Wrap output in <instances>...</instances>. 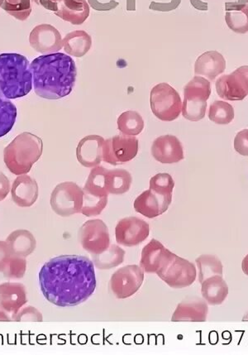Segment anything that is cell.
I'll use <instances>...</instances> for the list:
<instances>
[{"mask_svg":"<svg viewBox=\"0 0 248 355\" xmlns=\"http://www.w3.org/2000/svg\"><path fill=\"white\" fill-rule=\"evenodd\" d=\"M27 291L22 284H0V322H14L15 316L27 304Z\"/></svg>","mask_w":248,"mask_h":355,"instance_id":"4fadbf2b","label":"cell"},{"mask_svg":"<svg viewBox=\"0 0 248 355\" xmlns=\"http://www.w3.org/2000/svg\"><path fill=\"white\" fill-rule=\"evenodd\" d=\"M36 95L46 100H59L73 91L77 69L74 60L65 53L40 55L31 63Z\"/></svg>","mask_w":248,"mask_h":355,"instance_id":"7a4b0ae2","label":"cell"},{"mask_svg":"<svg viewBox=\"0 0 248 355\" xmlns=\"http://www.w3.org/2000/svg\"><path fill=\"white\" fill-rule=\"evenodd\" d=\"M170 205L161 199L155 192L148 190L136 198L135 211L149 219H153L168 211Z\"/></svg>","mask_w":248,"mask_h":355,"instance_id":"d4e9b609","label":"cell"},{"mask_svg":"<svg viewBox=\"0 0 248 355\" xmlns=\"http://www.w3.org/2000/svg\"><path fill=\"white\" fill-rule=\"evenodd\" d=\"M209 119L217 125H229L234 119L233 107L229 103L215 101L209 107Z\"/></svg>","mask_w":248,"mask_h":355,"instance_id":"e575fe53","label":"cell"},{"mask_svg":"<svg viewBox=\"0 0 248 355\" xmlns=\"http://www.w3.org/2000/svg\"><path fill=\"white\" fill-rule=\"evenodd\" d=\"M89 11L87 0H62L55 15L71 24L80 25L88 19Z\"/></svg>","mask_w":248,"mask_h":355,"instance_id":"603a6c76","label":"cell"},{"mask_svg":"<svg viewBox=\"0 0 248 355\" xmlns=\"http://www.w3.org/2000/svg\"><path fill=\"white\" fill-rule=\"evenodd\" d=\"M38 194L39 188L36 180L28 175H19L12 183V200L19 207H31L37 202Z\"/></svg>","mask_w":248,"mask_h":355,"instance_id":"ffe728a7","label":"cell"},{"mask_svg":"<svg viewBox=\"0 0 248 355\" xmlns=\"http://www.w3.org/2000/svg\"><path fill=\"white\" fill-rule=\"evenodd\" d=\"M211 95V81L202 76H195L184 88L185 99L181 110L184 118L192 122L203 119L206 114L207 101Z\"/></svg>","mask_w":248,"mask_h":355,"instance_id":"8992f818","label":"cell"},{"mask_svg":"<svg viewBox=\"0 0 248 355\" xmlns=\"http://www.w3.org/2000/svg\"><path fill=\"white\" fill-rule=\"evenodd\" d=\"M172 253L161 242L153 239L143 249L140 268L144 272L157 275Z\"/></svg>","mask_w":248,"mask_h":355,"instance_id":"44dd1931","label":"cell"},{"mask_svg":"<svg viewBox=\"0 0 248 355\" xmlns=\"http://www.w3.org/2000/svg\"><path fill=\"white\" fill-rule=\"evenodd\" d=\"M17 114L18 112L15 104L0 97V138L8 135L14 128Z\"/></svg>","mask_w":248,"mask_h":355,"instance_id":"836d02e7","label":"cell"},{"mask_svg":"<svg viewBox=\"0 0 248 355\" xmlns=\"http://www.w3.org/2000/svg\"><path fill=\"white\" fill-rule=\"evenodd\" d=\"M118 128L123 135L136 136L144 128V121L136 111H126L118 119Z\"/></svg>","mask_w":248,"mask_h":355,"instance_id":"d6a6232c","label":"cell"},{"mask_svg":"<svg viewBox=\"0 0 248 355\" xmlns=\"http://www.w3.org/2000/svg\"><path fill=\"white\" fill-rule=\"evenodd\" d=\"M81 246L88 253L100 254L110 246L108 226L101 220H91L81 226L78 232Z\"/></svg>","mask_w":248,"mask_h":355,"instance_id":"7c38bea8","label":"cell"},{"mask_svg":"<svg viewBox=\"0 0 248 355\" xmlns=\"http://www.w3.org/2000/svg\"><path fill=\"white\" fill-rule=\"evenodd\" d=\"M108 169L96 166L89 173L83 188L84 199L81 214L87 217L100 216L108 204L105 178Z\"/></svg>","mask_w":248,"mask_h":355,"instance_id":"5b68a950","label":"cell"},{"mask_svg":"<svg viewBox=\"0 0 248 355\" xmlns=\"http://www.w3.org/2000/svg\"><path fill=\"white\" fill-rule=\"evenodd\" d=\"M26 270H27V260L24 257L11 255L3 275L8 279H23Z\"/></svg>","mask_w":248,"mask_h":355,"instance_id":"8d00e7d4","label":"cell"},{"mask_svg":"<svg viewBox=\"0 0 248 355\" xmlns=\"http://www.w3.org/2000/svg\"><path fill=\"white\" fill-rule=\"evenodd\" d=\"M32 48L42 54L58 53L63 46L61 33L50 24H40L32 30L29 36Z\"/></svg>","mask_w":248,"mask_h":355,"instance_id":"2e32d148","label":"cell"},{"mask_svg":"<svg viewBox=\"0 0 248 355\" xmlns=\"http://www.w3.org/2000/svg\"><path fill=\"white\" fill-rule=\"evenodd\" d=\"M42 294L49 302L75 306L87 301L96 288L95 265L85 256L62 255L46 262L39 272Z\"/></svg>","mask_w":248,"mask_h":355,"instance_id":"6da1fadb","label":"cell"},{"mask_svg":"<svg viewBox=\"0 0 248 355\" xmlns=\"http://www.w3.org/2000/svg\"><path fill=\"white\" fill-rule=\"evenodd\" d=\"M11 189L10 180L3 173L0 172V202L7 198Z\"/></svg>","mask_w":248,"mask_h":355,"instance_id":"60d3db41","label":"cell"},{"mask_svg":"<svg viewBox=\"0 0 248 355\" xmlns=\"http://www.w3.org/2000/svg\"><path fill=\"white\" fill-rule=\"evenodd\" d=\"M157 275L170 288H184L194 284L197 269L190 261L172 253Z\"/></svg>","mask_w":248,"mask_h":355,"instance_id":"ba28073f","label":"cell"},{"mask_svg":"<svg viewBox=\"0 0 248 355\" xmlns=\"http://www.w3.org/2000/svg\"><path fill=\"white\" fill-rule=\"evenodd\" d=\"M226 69L224 55L216 51H209L200 55L195 64L196 76H203L209 80H215Z\"/></svg>","mask_w":248,"mask_h":355,"instance_id":"7402d4cb","label":"cell"},{"mask_svg":"<svg viewBox=\"0 0 248 355\" xmlns=\"http://www.w3.org/2000/svg\"><path fill=\"white\" fill-rule=\"evenodd\" d=\"M150 226L140 218L131 216L118 221L115 228V237L118 245L134 247L146 241Z\"/></svg>","mask_w":248,"mask_h":355,"instance_id":"9a60e30c","label":"cell"},{"mask_svg":"<svg viewBox=\"0 0 248 355\" xmlns=\"http://www.w3.org/2000/svg\"><path fill=\"white\" fill-rule=\"evenodd\" d=\"M42 150L44 144L39 137L31 132H23L4 148V164L17 176L27 174L40 159Z\"/></svg>","mask_w":248,"mask_h":355,"instance_id":"277c9868","label":"cell"},{"mask_svg":"<svg viewBox=\"0 0 248 355\" xmlns=\"http://www.w3.org/2000/svg\"><path fill=\"white\" fill-rule=\"evenodd\" d=\"M124 258H125V251L116 245H112L103 253L93 254L92 262L98 269L109 270L122 264Z\"/></svg>","mask_w":248,"mask_h":355,"instance_id":"f546056e","label":"cell"},{"mask_svg":"<svg viewBox=\"0 0 248 355\" xmlns=\"http://www.w3.org/2000/svg\"><path fill=\"white\" fill-rule=\"evenodd\" d=\"M105 139L99 135H89L80 141L76 148V157L85 168H95L103 161V145Z\"/></svg>","mask_w":248,"mask_h":355,"instance_id":"d6986e66","label":"cell"},{"mask_svg":"<svg viewBox=\"0 0 248 355\" xmlns=\"http://www.w3.org/2000/svg\"><path fill=\"white\" fill-rule=\"evenodd\" d=\"M242 272L245 273V275L248 277V254L245 257V259H243L242 262Z\"/></svg>","mask_w":248,"mask_h":355,"instance_id":"b9f144b4","label":"cell"},{"mask_svg":"<svg viewBox=\"0 0 248 355\" xmlns=\"http://www.w3.org/2000/svg\"><path fill=\"white\" fill-rule=\"evenodd\" d=\"M144 282V272L138 265H127L118 269L111 277L109 289L118 299H125L134 295Z\"/></svg>","mask_w":248,"mask_h":355,"instance_id":"8fae6325","label":"cell"},{"mask_svg":"<svg viewBox=\"0 0 248 355\" xmlns=\"http://www.w3.org/2000/svg\"><path fill=\"white\" fill-rule=\"evenodd\" d=\"M234 148L240 155L248 157V130L239 132L235 137Z\"/></svg>","mask_w":248,"mask_h":355,"instance_id":"f35d334b","label":"cell"},{"mask_svg":"<svg viewBox=\"0 0 248 355\" xmlns=\"http://www.w3.org/2000/svg\"><path fill=\"white\" fill-rule=\"evenodd\" d=\"M138 153V139L122 134L105 140L103 161L114 166L121 165L134 159Z\"/></svg>","mask_w":248,"mask_h":355,"instance_id":"30bf717a","label":"cell"},{"mask_svg":"<svg viewBox=\"0 0 248 355\" xmlns=\"http://www.w3.org/2000/svg\"><path fill=\"white\" fill-rule=\"evenodd\" d=\"M1 8L21 21L27 19L32 12L31 0H3Z\"/></svg>","mask_w":248,"mask_h":355,"instance_id":"d590c367","label":"cell"},{"mask_svg":"<svg viewBox=\"0 0 248 355\" xmlns=\"http://www.w3.org/2000/svg\"><path fill=\"white\" fill-rule=\"evenodd\" d=\"M14 322H42V315L35 307L27 306L22 308L15 316Z\"/></svg>","mask_w":248,"mask_h":355,"instance_id":"74e56055","label":"cell"},{"mask_svg":"<svg viewBox=\"0 0 248 355\" xmlns=\"http://www.w3.org/2000/svg\"><path fill=\"white\" fill-rule=\"evenodd\" d=\"M150 103L152 113L161 121H173L181 113V98L168 83H160L152 88Z\"/></svg>","mask_w":248,"mask_h":355,"instance_id":"52a82bcc","label":"cell"},{"mask_svg":"<svg viewBox=\"0 0 248 355\" xmlns=\"http://www.w3.org/2000/svg\"><path fill=\"white\" fill-rule=\"evenodd\" d=\"M33 72L27 58L19 53L0 54V97L14 100L32 91Z\"/></svg>","mask_w":248,"mask_h":355,"instance_id":"3957f363","label":"cell"},{"mask_svg":"<svg viewBox=\"0 0 248 355\" xmlns=\"http://www.w3.org/2000/svg\"><path fill=\"white\" fill-rule=\"evenodd\" d=\"M225 21L234 33L245 34L248 32V0H238L226 3Z\"/></svg>","mask_w":248,"mask_h":355,"instance_id":"cb8c5ba5","label":"cell"},{"mask_svg":"<svg viewBox=\"0 0 248 355\" xmlns=\"http://www.w3.org/2000/svg\"><path fill=\"white\" fill-rule=\"evenodd\" d=\"M152 154L157 162L163 164H177L185 157L181 141L173 135L160 136L154 140Z\"/></svg>","mask_w":248,"mask_h":355,"instance_id":"e0dca14e","label":"cell"},{"mask_svg":"<svg viewBox=\"0 0 248 355\" xmlns=\"http://www.w3.org/2000/svg\"><path fill=\"white\" fill-rule=\"evenodd\" d=\"M174 187V180L168 173H158L150 180V190L169 205L172 202Z\"/></svg>","mask_w":248,"mask_h":355,"instance_id":"4dcf8cb0","label":"cell"},{"mask_svg":"<svg viewBox=\"0 0 248 355\" xmlns=\"http://www.w3.org/2000/svg\"><path fill=\"white\" fill-rule=\"evenodd\" d=\"M208 312L209 304L204 298L187 297L175 308L172 322H206Z\"/></svg>","mask_w":248,"mask_h":355,"instance_id":"ac0fdd59","label":"cell"},{"mask_svg":"<svg viewBox=\"0 0 248 355\" xmlns=\"http://www.w3.org/2000/svg\"><path fill=\"white\" fill-rule=\"evenodd\" d=\"M242 322H248V312L245 316H243Z\"/></svg>","mask_w":248,"mask_h":355,"instance_id":"7bdbcfd3","label":"cell"},{"mask_svg":"<svg viewBox=\"0 0 248 355\" xmlns=\"http://www.w3.org/2000/svg\"><path fill=\"white\" fill-rule=\"evenodd\" d=\"M218 95L224 101H240L248 96V66L224 75L215 83Z\"/></svg>","mask_w":248,"mask_h":355,"instance_id":"5bb4252c","label":"cell"},{"mask_svg":"<svg viewBox=\"0 0 248 355\" xmlns=\"http://www.w3.org/2000/svg\"><path fill=\"white\" fill-rule=\"evenodd\" d=\"M10 257L11 254L6 241H0V272H3Z\"/></svg>","mask_w":248,"mask_h":355,"instance_id":"ab89813d","label":"cell"},{"mask_svg":"<svg viewBox=\"0 0 248 355\" xmlns=\"http://www.w3.org/2000/svg\"><path fill=\"white\" fill-rule=\"evenodd\" d=\"M83 189L75 182L58 184L51 195V207L57 215L69 217L81 213L83 207Z\"/></svg>","mask_w":248,"mask_h":355,"instance_id":"9c48e42d","label":"cell"},{"mask_svg":"<svg viewBox=\"0 0 248 355\" xmlns=\"http://www.w3.org/2000/svg\"><path fill=\"white\" fill-rule=\"evenodd\" d=\"M92 38L83 30L68 33L63 40V48L67 54L75 58H82L91 50Z\"/></svg>","mask_w":248,"mask_h":355,"instance_id":"83f0119b","label":"cell"},{"mask_svg":"<svg viewBox=\"0 0 248 355\" xmlns=\"http://www.w3.org/2000/svg\"><path fill=\"white\" fill-rule=\"evenodd\" d=\"M50 1H51V3H53L57 4V6H58V3H59L60 2H62V0H50Z\"/></svg>","mask_w":248,"mask_h":355,"instance_id":"ee69618b","label":"cell"},{"mask_svg":"<svg viewBox=\"0 0 248 355\" xmlns=\"http://www.w3.org/2000/svg\"><path fill=\"white\" fill-rule=\"evenodd\" d=\"M229 292V286L223 276L215 275L201 282V295L209 305H221L228 297Z\"/></svg>","mask_w":248,"mask_h":355,"instance_id":"484cf974","label":"cell"},{"mask_svg":"<svg viewBox=\"0 0 248 355\" xmlns=\"http://www.w3.org/2000/svg\"><path fill=\"white\" fill-rule=\"evenodd\" d=\"M132 182L130 173L124 169L108 170L105 183L109 194L123 195L130 191Z\"/></svg>","mask_w":248,"mask_h":355,"instance_id":"f1b7e54d","label":"cell"},{"mask_svg":"<svg viewBox=\"0 0 248 355\" xmlns=\"http://www.w3.org/2000/svg\"><path fill=\"white\" fill-rule=\"evenodd\" d=\"M196 264L199 270V281L201 284L204 280L215 275L223 276L224 267L220 259L215 255L203 254L196 259Z\"/></svg>","mask_w":248,"mask_h":355,"instance_id":"1f68e13d","label":"cell"},{"mask_svg":"<svg viewBox=\"0 0 248 355\" xmlns=\"http://www.w3.org/2000/svg\"><path fill=\"white\" fill-rule=\"evenodd\" d=\"M6 243L11 255L24 258L32 254L37 247L35 237L27 230L14 231L8 235Z\"/></svg>","mask_w":248,"mask_h":355,"instance_id":"4316f807","label":"cell"}]
</instances>
